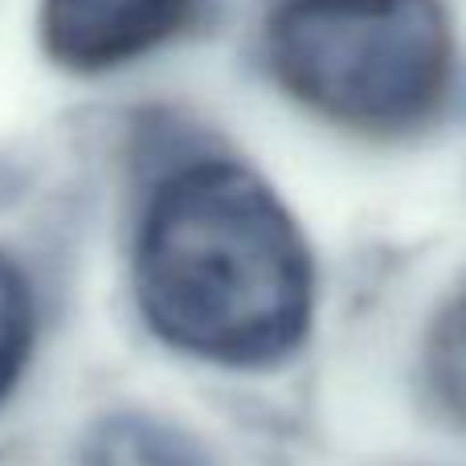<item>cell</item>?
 Masks as SVG:
<instances>
[{"label": "cell", "mask_w": 466, "mask_h": 466, "mask_svg": "<svg viewBox=\"0 0 466 466\" xmlns=\"http://www.w3.org/2000/svg\"><path fill=\"white\" fill-rule=\"evenodd\" d=\"M139 315L164 344L226 369H266L307 336L311 249L270 185L197 156L156 185L131 249Z\"/></svg>", "instance_id": "obj_1"}, {"label": "cell", "mask_w": 466, "mask_h": 466, "mask_svg": "<svg viewBox=\"0 0 466 466\" xmlns=\"http://www.w3.org/2000/svg\"><path fill=\"white\" fill-rule=\"evenodd\" d=\"M262 54L303 111L360 136H405L451 90L454 29L442 0H279Z\"/></svg>", "instance_id": "obj_2"}, {"label": "cell", "mask_w": 466, "mask_h": 466, "mask_svg": "<svg viewBox=\"0 0 466 466\" xmlns=\"http://www.w3.org/2000/svg\"><path fill=\"white\" fill-rule=\"evenodd\" d=\"M197 0H37V46L57 70L98 78L160 54Z\"/></svg>", "instance_id": "obj_3"}, {"label": "cell", "mask_w": 466, "mask_h": 466, "mask_svg": "<svg viewBox=\"0 0 466 466\" xmlns=\"http://www.w3.org/2000/svg\"><path fill=\"white\" fill-rule=\"evenodd\" d=\"M426 372L438 405L466 426V290L438 311L426 344Z\"/></svg>", "instance_id": "obj_4"}, {"label": "cell", "mask_w": 466, "mask_h": 466, "mask_svg": "<svg viewBox=\"0 0 466 466\" xmlns=\"http://www.w3.org/2000/svg\"><path fill=\"white\" fill-rule=\"evenodd\" d=\"M33 348V299L25 274L0 254V401L21 380Z\"/></svg>", "instance_id": "obj_5"}]
</instances>
